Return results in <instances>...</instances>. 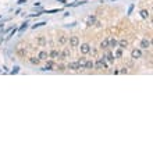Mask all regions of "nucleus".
I'll list each match as a JSON object with an SVG mask.
<instances>
[{
	"instance_id": "f03ea898",
	"label": "nucleus",
	"mask_w": 153,
	"mask_h": 153,
	"mask_svg": "<svg viewBox=\"0 0 153 153\" xmlns=\"http://www.w3.org/2000/svg\"><path fill=\"white\" fill-rule=\"evenodd\" d=\"M80 50L82 54H88V53H91V46L88 45V43H82L81 47H80Z\"/></svg>"
},
{
	"instance_id": "f8f14e48",
	"label": "nucleus",
	"mask_w": 153,
	"mask_h": 153,
	"mask_svg": "<svg viewBox=\"0 0 153 153\" xmlns=\"http://www.w3.org/2000/svg\"><path fill=\"white\" fill-rule=\"evenodd\" d=\"M117 46H120V49H125L127 46H128V42L125 41V39H121L120 42H118V45Z\"/></svg>"
},
{
	"instance_id": "423d86ee",
	"label": "nucleus",
	"mask_w": 153,
	"mask_h": 153,
	"mask_svg": "<svg viewBox=\"0 0 153 153\" xmlns=\"http://www.w3.org/2000/svg\"><path fill=\"white\" fill-rule=\"evenodd\" d=\"M68 57H70V49L66 47V49L63 50L61 56H60V60H64V58H68Z\"/></svg>"
},
{
	"instance_id": "a878e982",
	"label": "nucleus",
	"mask_w": 153,
	"mask_h": 153,
	"mask_svg": "<svg viewBox=\"0 0 153 153\" xmlns=\"http://www.w3.org/2000/svg\"><path fill=\"white\" fill-rule=\"evenodd\" d=\"M121 72L122 74H127V68H121Z\"/></svg>"
},
{
	"instance_id": "5701e85b",
	"label": "nucleus",
	"mask_w": 153,
	"mask_h": 153,
	"mask_svg": "<svg viewBox=\"0 0 153 153\" xmlns=\"http://www.w3.org/2000/svg\"><path fill=\"white\" fill-rule=\"evenodd\" d=\"M39 43H41V45H45V38H41V39H39Z\"/></svg>"
},
{
	"instance_id": "2eb2a0df",
	"label": "nucleus",
	"mask_w": 153,
	"mask_h": 153,
	"mask_svg": "<svg viewBox=\"0 0 153 153\" xmlns=\"http://www.w3.org/2000/svg\"><path fill=\"white\" fill-rule=\"evenodd\" d=\"M107 47H108V39H105V41L100 43V49L102 50H106Z\"/></svg>"
},
{
	"instance_id": "dca6fc26",
	"label": "nucleus",
	"mask_w": 153,
	"mask_h": 153,
	"mask_svg": "<svg viewBox=\"0 0 153 153\" xmlns=\"http://www.w3.org/2000/svg\"><path fill=\"white\" fill-rule=\"evenodd\" d=\"M52 68H53V61H47V66L43 67L42 70L43 71H49V70H52Z\"/></svg>"
},
{
	"instance_id": "4be33fe9",
	"label": "nucleus",
	"mask_w": 153,
	"mask_h": 153,
	"mask_svg": "<svg viewBox=\"0 0 153 153\" xmlns=\"http://www.w3.org/2000/svg\"><path fill=\"white\" fill-rule=\"evenodd\" d=\"M42 25H46V22H39V24H35V25H33L32 28H33V29H36L38 27H42Z\"/></svg>"
},
{
	"instance_id": "6e6552de",
	"label": "nucleus",
	"mask_w": 153,
	"mask_h": 153,
	"mask_svg": "<svg viewBox=\"0 0 153 153\" xmlns=\"http://www.w3.org/2000/svg\"><path fill=\"white\" fill-rule=\"evenodd\" d=\"M60 56H61V53L57 52V50H52L50 53H49V57L50 58H60Z\"/></svg>"
},
{
	"instance_id": "aec40b11",
	"label": "nucleus",
	"mask_w": 153,
	"mask_h": 153,
	"mask_svg": "<svg viewBox=\"0 0 153 153\" xmlns=\"http://www.w3.org/2000/svg\"><path fill=\"white\" fill-rule=\"evenodd\" d=\"M66 42H67V38L66 36H61L60 39H58V43H61V45H64Z\"/></svg>"
},
{
	"instance_id": "ddd939ff",
	"label": "nucleus",
	"mask_w": 153,
	"mask_h": 153,
	"mask_svg": "<svg viewBox=\"0 0 153 153\" xmlns=\"http://www.w3.org/2000/svg\"><path fill=\"white\" fill-rule=\"evenodd\" d=\"M141 17L144 18V19H147L149 18V11H147V10H141Z\"/></svg>"
},
{
	"instance_id": "393cba45",
	"label": "nucleus",
	"mask_w": 153,
	"mask_h": 153,
	"mask_svg": "<svg viewBox=\"0 0 153 153\" xmlns=\"http://www.w3.org/2000/svg\"><path fill=\"white\" fill-rule=\"evenodd\" d=\"M24 3H27V0H18V4H24Z\"/></svg>"
},
{
	"instance_id": "a211bd4d",
	"label": "nucleus",
	"mask_w": 153,
	"mask_h": 153,
	"mask_svg": "<svg viewBox=\"0 0 153 153\" xmlns=\"http://www.w3.org/2000/svg\"><path fill=\"white\" fill-rule=\"evenodd\" d=\"M106 58H107V60H108V61H110V63H113V61H114V56H113V54H111L110 52H108V53H107V56H106Z\"/></svg>"
},
{
	"instance_id": "f257e3e1",
	"label": "nucleus",
	"mask_w": 153,
	"mask_h": 153,
	"mask_svg": "<svg viewBox=\"0 0 153 153\" xmlns=\"http://www.w3.org/2000/svg\"><path fill=\"white\" fill-rule=\"evenodd\" d=\"M131 57L134 58V60H136V58H141V57H142L141 49H134V50L131 52Z\"/></svg>"
},
{
	"instance_id": "412c9836",
	"label": "nucleus",
	"mask_w": 153,
	"mask_h": 153,
	"mask_svg": "<svg viewBox=\"0 0 153 153\" xmlns=\"http://www.w3.org/2000/svg\"><path fill=\"white\" fill-rule=\"evenodd\" d=\"M25 53H27V50H24V49H19V50H18V56H25Z\"/></svg>"
},
{
	"instance_id": "6ab92c4d",
	"label": "nucleus",
	"mask_w": 153,
	"mask_h": 153,
	"mask_svg": "<svg viewBox=\"0 0 153 153\" xmlns=\"http://www.w3.org/2000/svg\"><path fill=\"white\" fill-rule=\"evenodd\" d=\"M116 57L117 58H121L122 57V49H118V50L116 52Z\"/></svg>"
},
{
	"instance_id": "7ed1b4c3",
	"label": "nucleus",
	"mask_w": 153,
	"mask_h": 153,
	"mask_svg": "<svg viewBox=\"0 0 153 153\" xmlns=\"http://www.w3.org/2000/svg\"><path fill=\"white\" fill-rule=\"evenodd\" d=\"M78 45H80V39H78V36H71L70 38V46L71 47H77Z\"/></svg>"
},
{
	"instance_id": "9b49d317",
	"label": "nucleus",
	"mask_w": 153,
	"mask_h": 153,
	"mask_svg": "<svg viewBox=\"0 0 153 153\" xmlns=\"http://www.w3.org/2000/svg\"><path fill=\"white\" fill-rule=\"evenodd\" d=\"M85 61H86V58H85V57H81L80 60L77 61L78 64H80V70H83V68H85Z\"/></svg>"
},
{
	"instance_id": "4468645a",
	"label": "nucleus",
	"mask_w": 153,
	"mask_h": 153,
	"mask_svg": "<svg viewBox=\"0 0 153 153\" xmlns=\"http://www.w3.org/2000/svg\"><path fill=\"white\" fill-rule=\"evenodd\" d=\"M95 22H96V17H95V16H91L89 19H88V22H86V25H88V27H91V25H93Z\"/></svg>"
},
{
	"instance_id": "b1692460",
	"label": "nucleus",
	"mask_w": 153,
	"mask_h": 153,
	"mask_svg": "<svg viewBox=\"0 0 153 153\" xmlns=\"http://www.w3.org/2000/svg\"><path fill=\"white\" fill-rule=\"evenodd\" d=\"M27 25H28V24H27V22H25V24H22V27H21V28H19V31H22V29H24V28H27Z\"/></svg>"
},
{
	"instance_id": "0eeeda50",
	"label": "nucleus",
	"mask_w": 153,
	"mask_h": 153,
	"mask_svg": "<svg viewBox=\"0 0 153 153\" xmlns=\"http://www.w3.org/2000/svg\"><path fill=\"white\" fill-rule=\"evenodd\" d=\"M147 47H150V41H149V39H142L141 49H147Z\"/></svg>"
},
{
	"instance_id": "bb28decb",
	"label": "nucleus",
	"mask_w": 153,
	"mask_h": 153,
	"mask_svg": "<svg viewBox=\"0 0 153 153\" xmlns=\"http://www.w3.org/2000/svg\"><path fill=\"white\" fill-rule=\"evenodd\" d=\"M58 2H60V3H66V0H58Z\"/></svg>"
},
{
	"instance_id": "1a4fd4ad",
	"label": "nucleus",
	"mask_w": 153,
	"mask_h": 153,
	"mask_svg": "<svg viewBox=\"0 0 153 153\" xmlns=\"http://www.w3.org/2000/svg\"><path fill=\"white\" fill-rule=\"evenodd\" d=\"M68 70L78 71V70H80V64H78L77 61H75V63H70V64H68Z\"/></svg>"
},
{
	"instance_id": "f3484780",
	"label": "nucleus",
	"mask_w": 153,
	"mask_h": 153,
	"mask_svg": "<svg viewBox=\"0 0 153 153\" xmlns=\"http://www.w3.org/2000/svg\"><path fill=\"white\" fill-rule=\"evenodd\" d=\"M29 61H31V64H33V66H38L41 60H39V58H36V57H31V58H29Z\"/></svg>"
},
{
	"instance_id": "9d476101",
	"label": "nucleus",
	"mask_w": 153,
	"mask_h": 153,
	"mask_svg": "<svg viewBox=\"0 0 153 153\" xmlns=\"http://www.w3.org/2000/svg\"><path fill=\"white\" fill-rule=\"evenodd\" d=\"M95 67V63L92 60H86L85 61V70H92V68Z\"/></svg>"
},
{
	"instance_id": "39448f33",
	"label": "nucleus",
	"mask_w": 153,
	"mask_h": 153,
	"mask_svg": "<svg viewBox=\"0 0 153 153\" xmlns=\"http://www.w3.org/2000/svg\"><path fill=\"white\" fill-rule=\"evenodd\" d=\"M47 57H49V53L45 52V50H41L38 54V58L39 60H47Z\"/></svg>"
},
{
	"instance_id": "20e7f679",
	"label": "nucleus",
	"mask_w": 153,
	"mask_h": 153,
	"mask_svg": "<svg viewBox=\"0 0 153 153\" xmlns=\"http://www.w3.org/2000/svg\"><path fill=\"white\" fill-rule=\"evenodd\" d=\"M117 45H118L117 39L116 38H110V39H108V47L107 49H114V47H117Z\"/></svg>"
}]
</instances>
